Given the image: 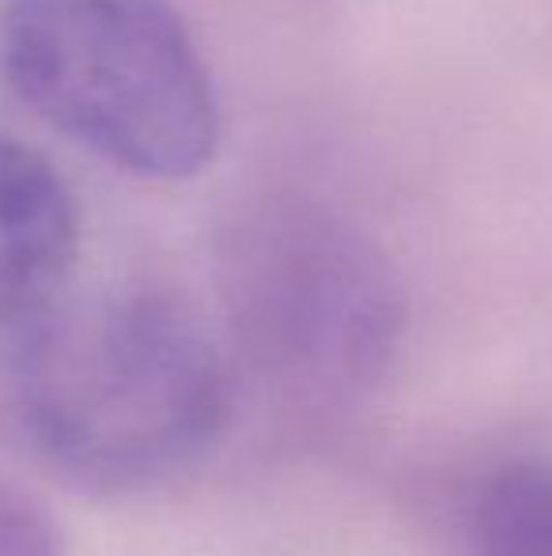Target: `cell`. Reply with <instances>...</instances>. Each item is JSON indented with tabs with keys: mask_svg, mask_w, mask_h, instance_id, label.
Wrapping results in <instances>:
<instances>
[{
	"mask_svg": "<svg viewBox=\"0 0 552 556\" xmlns=\"http://www.w3.org/2000/svg\"><path fill=\"white\" fill-rule=\"evenodd\" d=\"M15 390L46 458L99 492L170 481L228 420L213 341L155 292L61 295L23 326Z\"/></svg>",
	"mask_w": 552,
	"mask_h": 556,
	"instance_id": "6da1fadb",
	"label": "cell"
},
{
	"mask_svg": "<svg viewBox=\"0 0 552 556\" xmlns=\"http://www.w3.org/2000/svg\"><path fill=\"white\" fill-rule=\"evenodd\" d=\"M0 76L99 160L182 182L220 148L216 84L170 0H0Z\"/></svg>",
	"mask_w": 552,
	"mask_h": 556,
	"instance_id": "7a4b0ae2",
	"label": "cell"
},
{
	"mask_svg": "<svg viewBox=\"0 0 552 556\" xmlns=\"http://www.w3.org/2000/svg\"><path fill=\"white\" fill-rule=\"evenodd\" d=\"M220 265L239 330L266 356L363 375L394 349L390 262L325 201L295 190L246 201L223 227Z\"/></svg>",
	"mask_w": 552,
	"mask_h": 556,
	"instance_id": "3957f363",
	"label": "cell"
},
{
	"mask_svg": "<svg viewBox=\"0 0 552 556\" xmlns=\"http://www.w3.org/2000/svg\"><path fill=\"white\" fill-rule=\"evenodd\" d=\"M80 216L46 155L0 132V326H27L65 295Z\"/></svg>",
	"mask_w": 552,
	"mask_h": 556,
	"instance_id": "277c9868",
	"label": "cell"
},
{
	"mask_svg": "<svg viewBox=\"0 0 552 556\" xmlns=\"http://www.w3.org/2000/svg\"><path fill=\"white\" fill-rule=\"evenodd\" d=\"M465 556H552V458H515L473 489Z\"/></svg>",
	"mask_w": 552,
	"mask_h": 556,
	"instance_id": "5b68a950",
	"label": "cell"
}]
</instances>
